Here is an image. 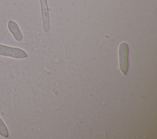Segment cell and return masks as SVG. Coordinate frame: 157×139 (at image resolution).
Here are the masks:
<instances>
[{"label":"cell","instance_id":"cell-1","mask_svg":"<svg viewBox=\"0 0 157 139\" xmlns=\"http://www.w3.org/2000/svg\"><path fill=\"white\" fill-rule=\"evenodd\" d=\"M119 65L121 72L126 75L129 67V46L125 42H121L119 46Z\"/></svg>","mask_w":157,"mask_h":139},{"label":"cell","instance_id":"cell-2","mask_svg":"<svg viewBox=\"0 0 157 139\" xmlns=\"http://www.w3.org/2000/svg\"><path fill=\"white\" fill-rule=\"evenodd\" d=\"M0 56L15 59H23L26 58L28 54L25 51L21 48L0 44Z\"/></svg>","mask_w":157,"mask_h":139},{"label":"cell","instance_id":"cell-3","mask_svg":"<svg viewBox=\"0 0 157 139\" xmlns=\"http://www.w3.org/2000/svg\"><path fill=\"white\" fill-rule=\"evenodd\" d=\"M42 18V26L43 30L45 32L47 33L50 31V15L49 10L48 7L47 0H40Z\"/></svg>","mask_w":157,"mask_h":139},{"label":"cell","instance_id":"cell-4","mask_svg":"<svg viewBox=\"0 0 157 139\" xmlns=\"http://www.w3.org/2000/svg\"><path fill=\"white\" fill-rule=\"evenodd\" d=\"M8 28L14 39L18 42H20L23 39V35L20 29V28L17 23L14 21L10 20L8 22Z\"/></svg>","mask_w":157,"mask_h":139},{"label":"cell","instance_id":"cell-5","mask_svg":"<svg viewBox=\"0 0 157 139\" xmlns=\"http://www.w3.org/2000/svg\"><path fill=\"white\" fill-rule=\"evenodd\" d=\"M0 135L4 138H7L9 137V130L1 118H0Z\"/></svg>","mask_w":157,"mask_h":139}]
</instances>
